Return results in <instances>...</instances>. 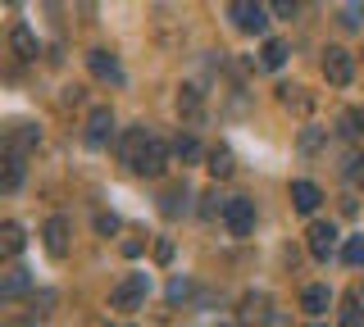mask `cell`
Returning <instances> with one entry per match:
<instances>
[{"label":"cell","mask_w":364,"mask_h":327,"mask_svg":"<svg viewBox=\"0 0 364 327\" xmlns=\"http://www.w3.org/2000/svg\"><path fill=\"white\" fill-rule=\"evenodd\" d=\"M146 291H151V277L146 273H128L119 282V287L109 291V309H119V314H136L146 304Z\"/></svg>","instance_id":"obj_1"},{"label":"cell","mask_w":364,"mask_h":327,"mask_svg":"<svg viewBox=\"0 0 364 327\" xmlns=\"http://www.w3.org/2000/svg\"><path fill=\"white\" fill-rule=\"evenodd\" d=\"M168 155H173V150H168V145L151 132V137H146V145L136 150V160H132V173H136V177H159V173L168 168Z\"/></svg>","instance_id":"obj_2"},{"label":"cell","mask_w":364,"mask_h":327,"mask_svg":"<svg viewBox=\"0 0 364 327\" xmlns=\"http://www.w3.org/2000/svg\"><path fill=\"white\" fill-rule=\"evenodd\" d=\"M232 23H237V32H246V37H264L269 9L259 5V0H232Z\"/></svg>","instance_id":"obj_3"},{"label":"cell","mask_w":364,"mask_h":327,"mask_svg":"<svg viewBox=\"0 0 364 327\" xmlns=\"http://www.w3.org/2000/svg\"><path fill=\"white\" fill-rule=\"evenodd\" d=\"M223 228L232 232V236H250V232H255V200L228 196V205H223Z\"/></svg>","instance_id":"obj_4"},{"label":"cell","mask_w":364,"mask_h":327,"mask_svg":"<svg viewBox=\"0 0 364 327\" xmlns=\"http://www.w3.org/2000/svg\"><path fill=\"white\" fill-rule=\"evenodd\" d=\"M323 77L333 87H350V77H355V55L341 50V46H328L323 50Z\"/></svg>","instance_id":"obj_5"},{"label":"cell","mask_w":364,"mask_h":327,"mask_svg":"<svg viewBox=\"0 0 364 327\" xmlns=\"http://www.w3.org/2000/svg\"><path fill=\"white\" fill-rule=\"evenodd\" d=\"M87 69L96 82H109V87H123V69H119V60H114L109 50H91L87 55Z\"/></svg>","instance_id":"obj_6"},{"label":"cell","mask_w":364,"mask_h":327,"mask_svg":"<svg viewBox=\"0 0 364 327\" xmlns=\"http://www.w3.org/2000/svg\"><path fill=\"white\" fill-rule=\"evenodd\" d=\"M41 241H46V255L50 259H64L68 255V218H46V228H41Z\"/></svg>","instance_id":"obj_7"},{"label":"cell","mask_w":364,"mask_h":327,"mask_svg":"<svg viewBox=\"0 0 364 327\" xmlns=\"http://www.w3.org/2000/svg\"><path fill=\"white\" fill-rule=\"evenodd\" d=\"M114 137V114L109 109H91V118H87V145L91 150H100V145H109Z\"/></svg>","instance_id":"obj_8"},{"label":"cell","mask_w":364,"mask_h":327,"mask_svg":"<svg viewBox=\"0 0 364 327\" xmlns=\"http://www.w3.org/2000/svg\"><path fill=\"white\" fill-rule=\"evenodd\" d=\"M178 114L187 128H196V123L205 118V96H200V87H182L178 92Z\"/></svg>","instance_id":"obj_9"},{"label":"cell","mask_w":364,"mask_h":327,"mask_svg":"<svg viewBox=\"0 0 364 327\" xmlns=\"http://www.w3.org/2000/svg\"><path fill=\"white\" fill-rule=\"evenodd\" d=\"M301 309L310 314V318H323V314L333 309V291H328L323 282H314V287H305V291H301Z\"/></svg>","instance_id":"obj_10"},{"label":"cell","mask_w":364,"mask_h":327,"mask_svg":"<svg viewBox=\"0 0 364 327\" xmlns=\"http://www.w3.org/2000/svg\"><path fill=\"white\" fill-rule=\"evenodd\" d=\"M333 250H337V228L333 223H314L310 228V255L314 259H333Z\"/></svg>","instance_id":"obj_11"},{"label":"cell","mask_w":364,"mask_h":327,"mask_svg":"<svg viewBox=\"0 0 364 327\" xmlns=\"http://www.w3.org/2000/svg\"><path fill=\"white\" fill-rule=\"evenodd\" d=\"M187 200H191V191H187V182L168 187L164 196H159V214H164V218H182V214H187Z\"/></svg>","instance_id":"obj_12"},{"label":"cell","mask_w":364,"mask_h":327,"mask_svg":"<svg viewBox=\"0 0 364 327\" xmlns=\"http://www.w3.org/2000/svg\"><path fill=\"white\" fill-rule=\"evenodd\" d=\"M37 141H41V128H32V123H14V128H9V137H5V150L28 155Z\"/></svg>","instance_id":"obj_13"},{"label":"cell","mask_w":364,"mask_h":327,"mask_svg":"<svg viewBox=\"0 0 364 327\" xmlns=\"http://www.w3.org/2000/svg\"><path fill=\"white\" fill-rule=\"evenodd\" d=\"M18 182H23V155H18V150H5V173H0V191H5V196H14Z\"/></svg>","instance_id":"obj_14"},{"label":"cell","mask_w":364,"mask_h":327,"mask_svg":"<svg viewBox=\"0 0 364 327\" xmlns=\"http://www.w3.org/2000/svg\"><path fill=\"white\" fill-rule=\"evenodd\" d=\"M318 200H323V191H318L314 182H291V205L301 209V214H314Z\"/></svg>","instance_id":"obj_15"},{"label":"cell","mask_w":364,"mask_h":327,"mask_svg":"<svg viewBox=\"0 0 364 327\" xmlns=\"http://www.w3.org/2000/svg\"><path fill=\"white\" fill-rule=\"evenodd\" d=\"M28 287H32V273H28V268H9V273L0 277V300H14Z\"/></svg>","instance_id":"obj_16"},{"label":"cell","mask_w":364,"mask_h":327,"mask_svg":"<svg viewBox=\"0 0 364 327\" xmlns=\"http://www.w3.org/2000/svg\"><path fill=\"white\" fill-rule=\"evenodd\" d=\"M9 46H14V55L18 60H37V37H32V28H23V23H14V32H9Z\"/></svg>","instance_id":"obj_17"},{"label":"cell","mask_w":364,"mask_h":327,"mask_svg":"<svg viewBox=\"0 0 364 327\" xmlns=\"http://www.w3.org/2000/svg\"><path fill=\"white\" fill-rule=\"evenodd\" d=\"M23 245H28V232H23L18 223H0V250H5V255H18Z\"/></svg>","instance_id":"obj_18"},{"label":"cell","mask_w":364,"mask_h":327,"mask_svg":"<svg viewBox=\"0 0 364 327\" xmlns=\"http://www.w3.org/2000/svg\"><path fill=\"white\" fill-rule=\"evenodd\" d=\"M242 318H246V323H250V318H273V323H278V314H269V296H264V291H259V296L250 291V296L242 300Z\"/></svg>","instance_id":"obj_19"},{"label":"cell","mask_w":364,"mask_h":327,"mask_svg":"<svg viewBox=\"0 0 364 327\" xmlns=\"http://www.w3.org/2000/svg\"><path fill=\"white\" fill-rule=\"evenodd\" d=\"M146 137H151V128H132L128 137L119 141V155H123V164H128V168H132V160H136V150L146 145Z\"/></svg>","instance_id":"obj_20"},{"label":"cell","mask_w":364,"mask_h":327,"mask_svg":"<svg viewBox=\"0 0 364 327\" xmlns=\"http://www.w3.org/2000/svg\"><path fill=\"white\" fill-rule=\"evenodd\" d=\"M364 318V296L360 291H346L341 296V323H360Z\"/></svg>","instance_id":"obj_21"},{"label":"cell","mask_w":364,"mask_h":327,"mask_svg":"<svg viewBox=\"0 0 364 327\" xmlns=\"http://www.w3.org/2000/svg\"><path fill=\"white\" fill-rule=\"evenodd\" d=\"M173 160H182V164H196V160H200V141L191 137V132L173 141Z\"/></svg>","instance_id":"obj_22"},{"label":"cell","mask_w":364,"mask_h":327,"mask_svg":"<svg viewBox=\"0 0 364 327\" xmlns=\"http://www.w3.org/2000/svg\"><path fill=\"white\" fill-rule=\"evenodd\" d=\"M259 64H264V69H282V64H287V46H282V41H264Z\"/></svg>","instance_id":"obj_23"},{"label":"cell","mask_w":364,"mask_h":327,"mask_svg":"<svg viewBox=\"0 0 364 327\" xmlns=\"http://www.w3.org/2000/svg\"><path fill=\"white\" fill-rule=\"evenodd\" d=\"M232 150H223V145H219V150H210V173L214 177H232Z\"/></svg>","instance_id":"obj_24"},{"label":"cell","mask_w":364,"mask_h":327,"mask_svg":"<svg viewBox=\"0 0 364 327\" xmlns=\"http://www.w3.org/2000/svg\"><path fill=\"white\" fill-rule=\"evenodd\" d=\"M341 137H346V141H360L364 137V114H355V109H350V114H341Z\"/></svg>","instance_id":"obj_25"},{"label":"cell","mask_w":364,"mask_h":327,"mask_svg":"<svg viewBox=\"0 0 364 327\" xmlns=\"http://www.w3.org/2000/svg\"><path fill=\"white\" fill-rule=\"evenodd\" d=\"M341 259H346L350 268H364V236H350V241L341 245Z\"/></svg>","instance_id":"obj_26"},{"label":"cell","mask_w":364,"mask_h":327,"mask_svg":"<svg viewBox=\"0 0 364 327\" xmlns=\"http://www.w3.org/2000/svg\"><path fill=\"white\" fill-rule=\"evenodd\" d=\"M282 105H296V109H310V96H301V87H278Z\"/></svg>","instance_id":"obj_27"},{"label":"cell","mask_w":364,"mask_h":327,"mask_svg":"<svg viewBox=\"0 0 364 327\" xmlns=\"http://www.w3.org/2000/svg\"><path fill=\"white\" fill-rule=\"evenodd\" d=\"M223 205H228V200L219 196V191H210V196H205V205H200V214H205V218H214V214L223 218Z\"/></svg>","instance_id":"obj_28"},{"label":"cell","mask_w":364,"mask_h":327,"mask_svg":"<svg viewBox=\"0 0 364 327\" xmlns=\"http://www.w3.org/2000/svg\"><path fill=\"white\" fill-rule=\"evenodd\" d=\"M191 296V282L187 277H173L168 282V304H178V300H187Z\"/></svg>","instance_id":"obj_29"},{"label":"cell","mask_w":364,"mask_h":327,"mask_svg":"<svg viewBox=\"0 0 364 327\" xmlns=\"http://www.w3.org/2000/svg\"><path fill=\"white\" fill-rule=\"evenodd\" d=\"M50 304H55V296H50V291L32 296V314H28V318H46V314H50Z\"/></svg>","instance_id":"obj_30"},{"label":"cell","mask_w":364,"mask_h":327,"mask_svg":"<svg viewBox=\"0 0 364 327\" xmlns=\"http://www.w3.org/2000/svg\"><path fill=\"white\" fill-rule=\"evenodd\" d=\"M96 232H119V218H114V214H96Z\"/></svg>","instance_id":"obj_31"},{"label":"cell","mask_w":364,"mask_h":327,"mask_svg":"<svg viewBox=\"0 0 364 327\" xmlns=\"http://www.w3.org/2000/svg\"><path fill=\"white\" fill-rule=\"evenodd\" d=\"M346 177H350V182H355V187H364V155H360V160H350Z\"/></svg>","instance_id":"obj_32"},{"label":"cell","mask_w":364,"mask_h":327,"mask_svg":"<svg viewBox=\"0 0 364 327\" xmlns=\"http://www.w3.org/2000/svg\"><path fill=\"white\" fill-rule=\"evenodd\" d=\"M273 14H282V18H296V0H273Z\"/></svg>","instance_id":"obj_33"},{"label":"cell","mask_w":364,"mask_h":327,"mask_svg":"<svg viewBox=\"0 0 364 327\" xmlns=\"http://www.w3.org/2000/svg\"><path fill=\"white\" fill-rule=\"evenodd\" d=\"M155 259H159V264H168V259H173V241H155Z\"/></svg>","instance_id":"obj_34"},{"label":"cell","mask_w":364,"mask_h":327,"mask_svg":"<svg viewBox=\"0 0 364 327\" xmlns=\"http://www.w3.org/2000/svg\"><path fill=\"white\" fill-rule=\"evenodd\" d=\"M341 23H346V28H360V9H355V5H350V9H346V14H341Z\"/></svg>","instance_id":"obj_35"},{"label":"cell","mask_w":364,"mask_h":327,"mask_svg":"<svg viewBox=\"0 0 364 327\" xmlns=\"http://www.w3.org/2000/svg\"><path fill=\"white\" fill-rule=\"evenodd\" d=\"M9 5H23V0H9Z\"/></svg>","instance_id":"obj_36"}]
</instances>
